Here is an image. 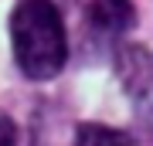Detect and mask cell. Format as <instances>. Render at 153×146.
<instances>
[{"label":"cell","mask_w":153,"mask_h":146,"mask_svg":"<svg viewBox=\"0 0 153 146\" xmlns=\"http://www.w3.org/2000/svg\"><path fill=\"white\" fill-rule=\"evenodd\" d=\"M14 61L31 82L55 78L68 61V34L51 0H21L10 14Z\"/></svg>","instance_id":"6da1fadb"},{"label":"cell","mask_w":153,"mask_h":146,"mask_svg":"<svg viewBox=\"0 0 153 146\" xmlns=\"http://www.w3.org/2000/svg\"><path fill=\"white\" fill-rule=\"evenodd\" d=\"M116 71H119L123 88L133 95V102L140 109H146L150 88H153V68H150V54L143 44H126L116 51Z\"/></svg>","instance_id":"7a4b0ae2"},{"label":"cell","mask_w":153,"mask_h":146,"mask_svg":"<svg viewBox=\"0 0 153 146\" xmlns=\"http://www.w3.org/2000/svg\"><path fill=\"white\" fill-rule=\"evenodd\" d=\"M88 27L99 38H123L136 27L133 0H92L88 4Z\"/></svg>","instance_id":"3957f363"},{"label":"cell","mask_w":153,"mask_h":146,"mask_svg":"<svg viewBox=\"0 0 153 146\" xmlns=\"http://www.w3.org/2000/svg\"><path fill=\"white\" fill-rule=\"evenodd\" d=\"M75 146H136V143H133V136L123 133V129L85 122V126H78V133H75Z\"/></svg>","instance_id":"277c9868"},{"label":"cell","mask_w":153,"mask_h":146,"mask_svg":"<svg viewBox=\"0 0 153 146\" xmlns=\"http://www.w3.org/2000/svg\"><path fill=\"white\" fill-rule=\"evenodd\" d=\"M0 146H17V126L0 112Z\"/></svg>","instance_id":"5b68a950"}]
</instances>
